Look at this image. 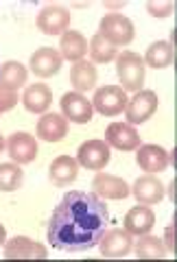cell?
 I'll return each mask as SVG.
<instances>
[{
    "mask_svg": "<svg viewBox=\"0 0 177 262\" xmlns=\"http://www.w3.org/2000/svg\"><path fill=\"white\" fill-rule=\"evenodd\" d=\"M27 83V68L20 61H5L0 66V85L18 92V88Z\"/></svg>",
    "mask_w": 177,
    "mask_h": 262,
    "instance_id": "obj_25",
    "label": "cell"
},
{
    "mask_svg": "<svg viewBox=\"0 0 177 262\" xmlns=\"http://www.w3.org/2000/svg\"><path fill=\"white\" fill-rule=\"evenodd\" d=\"M109 158L112 149L103 140H87L77 151V164L87 170H103L109 164Z\"/></svg>",
    "mask_w": 177,
    "mask_h": 262,
    "instance_id": "obj_8",
    "label": "cell"
},
{
    "mask_svg": "<svg viewBox=\"0 0 177 262\" xmlns=\"http://www.w3.org/2000/svg\"><path fill=\"white\" fill-rule=\"evenodd\" d=\"M68 136V120L61 114H44L37 122V138L44 142H59Z\"/></svg>",
    "mask_w": 177,
    "mask_h": 262,
    "instance_id": "obj_18",
    "label": "cell"
},
{
    "mask_svg": "<svg viewBox=\"0 0 177 262\" xmlns=\"http://www.w3.org/2000/svg\"><path fill=\"white\" fill-rule=\"evenodd\" d=\"M144 66L149 68H156V70H162V68H168L173 63V46L171 42H153L149 48H147V55H144Z\"/></svg>",
    "mask_w": 177,
    "mask_h": 262,
    "instance_id": "obj_23",
    "label": "cell"
},
{
    "mask_svg": "<svg viewBox=\"0 0 177 262\" xmlns=\"http://www.w3.org/2000/svg\"><path fill=\"white\" fill-rule=\"evenodd\" d=\"M153 225H156L153 210H151L149 206H142V203L134 206L129 212H127V216H125V229L131 236H144V234H149L151 229H153Z\"/></svg>",
    "mask_w": 177,
    "mask_h": 262,
    "instance_id": "obj_17",
    "label": "cell"
},
{
    "mask_svg": "<svg viewBox=\"0 0 177 262\" xmlns=\"http://www.w3.org/2000/svg\"><path fill=\"white\" fill-rule=\"evenodd\" d=\"M96 68L92 61H75L70 68V83L75 88V92H87V90H92L96 85Z\"/></svg>",
    "mask_w": 177,
    "mask_h": 262,
    "instance_id": "obj_22",
    "label": "cell"
},
{
    "mask_svg": "<svg viewBox=\"0 0 177 262\" xmlns=\"http://www.w3.org/2000/svg\"><path fill=\"white\" fill-rule=\"evenodd\" d=\"M59 105H61V116L68 122H75V125H85L94 116L92 103L81 92H66L61 96Z\"/></svg>",
    "mask_w": 177,
    "mask_h": 262,
    "instance_id": "obj_9",
    "label": "cell"
},
{
    "mask_svg": "<svg viewBox=\"0 0 177 262\" xmlns=\"http://www.w3.org/2000/svg\"><path fill=\"white\" fill-rule=\"evenodd\" d=\"M79 175V164L75 158L70 155H59L51 162V168H48V177L55 186H66L72 184Z\"/></svg>",
    "mask_w": 177,
    "mask_h": 262,
    "instance_id": "obj_20",
    "label": "cell"
},
{
    "mask_svg": "<svg viewBox=\"0 0 177 262\" xmlns=\"http://www.w3.org/2000/svg\"><path fill=\"white\" fill-rule=\"evenodd\" d=\"M147 11H149V15H153V18H168V15H173V11H175V3L173 0H162V3L149 0Z\"/></svg>",
    "mask_w": 177,
    "mask_h": 262,
    "instance_id": "obj_28",
    "label": "cell"
},
{
    "mask_svg": "<svg viewBox=\"0 0 177 262\" xmlns=\"http://www.w3.org/2000/svg\"><path fill=\"white\" fill-rule=\"evenodd\" d=\"M87 51H90V59L92 63H109L118 57V48L112 46L107 39H103L99 33L87 42Z\"/></svg>",
    "mask_w": 177,
    "mask_h": 262,
    "instance_id": "obj_27",
    "label": "cell"
},
{
    "mask_svg": "<svg viewBox=\"0 0 177 262\" xmlns=\"http://www.w3.org/2000/svg\"><path fill=\"white\" fill-rule=\"evenodd\" d=\"M131 192L142 206H153L164 199V184L153 175H142L134 182Z\"/></svg>",
    "mask_w": 177,
    "mask_h": 262,
    "instance_id": "obj_16",
    "label": "cell"
},
{
    "mask_svg": "<svg viewBox=\"0 0 177 262\" xmlns=\"http://www.w3.org/2000/svg\"><path fill=\"white\" fill-rule=\"evenodd\" d=\"M109 210L94 192H66L48 221V243L66 253H85L107 232Z\"/></svg>",
    "mask_w": 177,
    "mask_h": 262,
    "instance_id": "obj_1",
    "label": "cell"
},
{
    "mask_svg": "<svg viewBox=\"0 0 177 262\" xmlns=\"http://www.w3.org/2000/svg\"><path fill=\"white\" fill-rule=\"evenodd\" d=\"M7 260H46L48 251L42 243L31 241L27 236H15V238L5 243V253Z\"/></svg>",
    "mask_w": 177,
    "mask_h": 262,
    "instance_id": "obj_10",
    "label": "cell"
},
{
    "mask_svg": "<svg viewBox=\"0 0 177 262\" xmlns=\"http://www.w3.org/2000/svg\"><path fill=\"white\" fill-rule=\"evenodd\" d=\"M92 190L96 196L101 199H114V201H120V199H127L131 192L129 184L125 179H120L116 175H107V173H96V177L92 179Z\"/></svg>",
    "mask_w": 177,
    "mask_h": 262,
    "instance_id": "obj_12",
    "label": "cell"
},
{
    "mask_svg": "<svg viewBox=\"0 0 177 262\" xmlns=\"http://www.w3.org/2000/svg\"><path fill=\"white\" fill-rule=\"evenodd\" d=\"M158 105H160V98L153 90H138L125 107L127 125H142V122H147L158 112Z\"/></svg>",
    "mask_w": 177,
    "mask_h": 262,
    "instance_id": "obj_4",
    "label": "cell"
},
{
    "mask_svg": "<svg viewBox=\"0 0 177 262\" xmlns=\"http://www.w3.org/2000/svg\"><path fill=\"white\" fill-rule=\"evenodd\" d=\"M0 66H3V61H0Z\"/></svg>",
    "mask_w": 177,
    "mask_h": 262,
    "instance_id": "obj_33",
    "label": "cell"
},
{
    "mask_svg": "<svg viewBox=\"0 0 177 262\" xmlns=\"http://www.w3.org/2000/svg\"><path fill=\"white\" fill-rule=\"evenodd\" d=\"M129 98H127L125 90L120 85H105V88H99L94 92L92 98V107L94 112L103 114V116H116V114H123Z\"/></svg>",
    "mask_w": 177,
    "mask_h": 262,
    "instance_id": "obj_5",
    "label": "cell"
},
{
    "mask_svg": "<svg viewBox=\"0 0 177 262\" xmlns=\"http://www.w3.org/2000/svg\"><path fill=\"white\" fill-rule=\"evenodd\" d=\"M7 153L15 164H31L37 158V140L35 136L15 131L7 140Z\"/></svg>",
    "mask_w": 177,
    "mask_h": 262,
    "instance_id": "obj_13",
    "label": "cell"
},
{
    "mask_svg": "<svg viewBox=\"0 0 177 262\" xmlns=\"http://www.w3.org/2000/svg\"><path fill=\"white\" fill-rule=\"evenodd\" d=\"M61 63H63V59H61L59 51L48 48V46L37 48V51L31 55V61H29L31 70H33L39 79H48V77L57 75L61 70Z\"/></svg>",
    "mask_w": 177,
    "mask_h": 262,
    "instance_id": "obj_15",
    "label": "cell"
},
{
    "mask_svg": "<svg viewBox=\"0 0 177 262\" xmlns=\"http://www.w3.org/2000/svg\"><path fill=\"white\" fill-rule=\"evenodd\" d=\"M22 182H24V170L20 164H15V162L0 164V192L20 190Z\"/></svg>",
    "mask_w": 177,
    "mask_h": 262,
    "instance_id": "obj_26",
    "label": "cell"
},
{
    "mask_svg": "<svg viewBox=\"0 0 177 262\" xmlns=\"http://www.w3.org/2000/svg\"><path fill=\"white\" fill-rule=\"evenodd\" d=\"M164 247H166L168 253H173V249H175V245H173V225H168L166 232H164Z\"/></svg>",
    "mask_w": 177,
    "mask_h": 262,
    "instance_id": "obj_30",
    "label": "cell"
},
{
    "mask_svg": "<svg viewBox=\"0 0 177 262\" xmlns=\"http://www.w3.org/2000/svg\"><path fill=\"white\" fill-rule=\"evenodd\" d=\"M116 75L120 81V88L125 92H138L144 85V75H147V66L138 53L125 51L116 57Z\"/></svg>",
    "mask_w": 177,
    "mask_h": 262,
    "instance_id": "obj_2",
    "label": "cell"
},
{
    "mask_svg": "<svg viewBox=\"0 0 177 262\" xmlns=\"http://www.w3.org/2000/svg\"><path fill=\"white\" fill-rule=\"evenodd\" d=\"M99 35L103 39H107L112 46H127L134 42V35H136V29H134V22L127 18L123 13H107L103 15V20L99 24Z\"/></svg>",
    "mask_w": 177,
    "mask_h": 262,
    "instance_id": "obj_3",
    "label": "cell"
},
{
    "mask_svg": "<svg viewBox=\"0 0 177 262\" xmlns=\"http://www.w3.org/2000/svg\"><path fill=\"white\" fill-rule=\"evenodd\" d=\"M35 24L44 35H63L70 31V11L63 5H46L37 13Z\"/></svg>",
    "mask_w": 177,
    "mask_h": 262,
    "instance_id": "obj_6",
    "label": "cell"
},
{
    "mask_svg": "<svg viewBox=\"0 0 177 262\" xmlns=\"http://www.w3.org/2000/svg\"><path fill=\"white\" fill-rule=\"evenodd\" d=\"M18 101H20L18 92H13V90H7V88L0 85V116H3L5 112L13 110L15 105H18Z\"/></svg>",
    "mask_w": 177,
    "mask_h": 262,
    "instance_id": "obj_29",
    "label": "cell"
},
{
    "mask_svg": "<svg viewBox=\"0 0 177 262\" xmlns=\"http://www.w3.org/2000/svg\"><path fill=\"white\" fill-rule=\"evenodd\" d=\"M171 160H173V155L158 144H140L138 149H136V162H138V166L147 175L164 173L168 168V164H171Z\"/></svg>",
    "mask_w": 177,
    "mask_h": 262,
    "instance_id": "obj_7",
    "label": "cell"
},
{
    "mask_svg": "<svg viewBox=\"0 0 177 262\" xmlns=\"http://www.w3.org/2000/svg\"><path fill=\"white\" fill-rule=\"evenodd\" d=\"M5 149H7V140L3 138V134H0V153H3Z\"/></svg>",
    "mask_w": 177,
    "mask_h": 262,
    "instance_id": "obj_32",
    "label": "cell"
},
{
    "mask_svg": "<svg viewBox=\"0 0 177 262\" xmlns=\"http://www.w3.org/2000/svg\"><path fill=\"white\" fill-rule=\"evenodd\" d=\"M105 142L123 153L136 151L142 144L138 131L134 129V125H127V122H112L105 129Z\"/></svg>",
    "mask_w": 177,
    "mask_h": 262,
    "instance_id": "obj_14",
    "label": "cell"
},
{
    "mask_svg": "<svg viewBox=\"0 0 177 262\" xmlns=\"http://www.w3.org/2000/svg\"><path fill=\"white\" fill-rule=\"evenodd\" d=\"M103 258H127L134 249V236L127 229H109L99 241Z\"/></svg>",
    "mask_w": 177,
    "mask_h": 262,
    "instance_id": "obj_11",
    "label": "cell"
},
{
    "mask_svg": "<svg viewBox=\"0 0 177 262\" xmlns=\"http://www.w3.org/2000/svg\"><path fill=\"white\" fill-rule=\"evenodd\" d=\"M22 103H24V107H27V112H31V114H46V110L51 107V103H53V90L46 83L29 85L22 94Z\"/></svg>",
    "mask_w": 177,
    "mask_h": 262,
    "instance_id": "obj_19",
    "label": "cell"
},
{
    "mask_svg": "<svg viewBox=\"0 0 177 262\" xmlns=\"http://www.w3.org/2000/svg\"><path fill=\"white\" fill-rule=\"evenodd\" d=\"M5 238H7V229H5V225H3V223H0V247H3Z\"/></svg>",
    "mask_w": 177,
    "mask_h": 262,
    "instance_id": "obj_31",
    "label": "cell"
},
{
    "mask_svg": "<svg viewBox=\"0 0 177 262\" xmlns=\"http://www.w3.org/2000/svg\"><path fill=\"white\" fill-rule=\"evenodd\" d=\"M59 55L66 61H81L87 55V39L79 31H66L59 42Z\"/></svg>",
    "mask_w": 177,
    "mask_h": 262,
    "instance_id": "obj_21",
    "label": "cell"
},
{
    "mask_svg": "<svg viewBox=\"0 0 177 262\" xmlns=\"http://www.w3.org/2000/svg\"><path fill=\"white\" fill-rule=\"evenodd\" d=\"M166 256H168V251L158 236L144 234V236H140V241L136 243V258L138 260H164Z\"/></svg>",
    "mask_w": 177,
    "mask_h": 262,
    "instance_id": "obj_24",
    "label": "cell"
}]
</instances>
